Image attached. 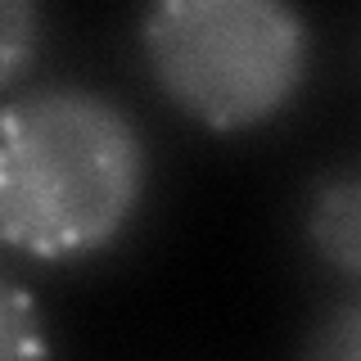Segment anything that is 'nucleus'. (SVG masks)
<instances>
[{
  "instance_id": "obj_1",
  "label": "nucleus",
  "mask_w": 361,
  "mask_h": 361,
  "mask_svg": "<svg viewBox=\"0 0 361 361\" xmlns=\"http://www.w3.org/2000/svg\"><path fill=\"white\" fill-rule=\"evenodd\" d=\"M145 176V135L104 90L50 82L0 109V244L32 262H82L118 244Z\"/></svg>"
},
{
  "instance_id": "obj_2",
  "label": "nucleus",
  "mask_w": 361,
  "mask_h": 361,
  "mask_svg": "<svg viewBox=\"0 0 361 361\" xmlns=\"http://www.w3.org/2000/svg\"><path fill=\"white\" fill-rule=\"evenodd\" d=\"M140 50L167 104L208 131H253L302 90L312 27L280 0H163Z\"/></svg>"
},
{
  "instance_id": "obj_3",
  "label": "nucleus",
  "mask_w": 361,
  "mask_h": 361,
  "mask_svg": "<svg viewBox=\"0 0 361 361\" xmlns=\"http://www.w3.org/2000/svg\"><path fill=\"white\" fill-rule=\"evenodd\" d=\"M302 231L312 253L361 289V167H334L316 176L302 208Z\"/></svg>"
},
{
  "instance_id": "obj_4",
  "label": "nucleus",
  "mask_w": 361,
  "mask_h": 361,
  "mask_svg": "<svg viewBox=\"0 0 361 361\" xmlns=\"http://www.w3.org/2000/svg\"><path fill=\"white\" fill-rule=\"evenodd\" d=\"M0 361H50L41 302L9 276H0Z\"/></svg>"
},
{
  "instance_id": "obj_5",
  "label": "nucleus",
  "mask_w": 361,
  "mask_h": 361,
  "mask_svg": "<svg viewBox=\"0 0 361 361\" xmlns=\"http://www.w3.org/2000/svg\"><path fill=\"white\" fill-rule=\"evenodd\" d=\"M45 14L27 0H0V90H9L37 63Z\"/></svg>"
},
{
  "instance_id": "obj_6",
  "label": "nucleus",
  "mask_w": 361,
  "mask_h": 361,
  "mask_svg": "<svg viewBox=\"0 0 361 361\" xmlns=\"http://www.w3.org/2000/svg\"><path fill=\"white\" fill-rule=\"evenodd\" d=\"M302 361H361V289L343 293L321 321L312 325Z\"/></svg>"
}]
</instances>
